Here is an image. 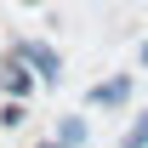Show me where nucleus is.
<instances>
[{"mask_svg": "<svg viewBox=\"0 0 148 148\" xmlns=\"http://www.w3.org/2000/svg\"><path fill=\"white\" fill-rule=\"evenodd\" d=\"M12 51H17L23 63H29V69L40 74V86H57V74H63V57H57L51 46H46V40H17Z\"/></svg>", "mask_w": 148, "mask_h": 148, "instance_id": "obj_1", "label": "nucleus"}, {"mask_svg": "<svg viewBox=\"0 0 148 148\" xmlns=\"http://www.w3.org/2000/svg\"><path fill=\"white\" fill-rule=\"evenodd\" d=\"M29 6H34V0H29Z\"/></svg>", "mask_w": 148, "mask_h": 148, "instance_id": "obj_8", "label": "nucleus"}, {"mask_svg": "<svg viewBox=\"0 0 148 148\" xmlns=\"http://www.w3.org/2000/svg\"><path fill=\"white\" fill-rule=\"evenodd\" d=\"M143 63H148V46H143Z\"/></svg>", "mask_w": 148, "mask_h": 148, "instance_id": "obj_7", "label": "nucleus"}, {"mask_svg": "<svg viewBox=\"0 0 148 148\" xmlns=\"http://www.w3.org/2000/svg\"><path fill=\"white\" fill-rule=\"evenodd\" d=\"M40 148H57V137H51V143H40Z\"/></svg>", "mask_w": 148, "mask_h": 148, "instance_id": "obj_6", "label": "nucleus"}, {"mask_svg": "<svg viewBox=\"0 0 148 148\" xmlns=\"http://www.w3.org/2000/svg\"><path fill=\"white\" fill-rule=\"evenodd\" d=\"M86 137H91V131H86V120H80V114H69V120H57V148H80Z\"/></svg>", "mask_w": 148, "mask_h": 148, "instance_id": "obj_4", "label": "nucleus"}, {"mask_svg": "<svg viewBox=\"0 0 148 148\" xmlns=\"http://www.w3.org/2000/svg\"><path fill=\"white\" fill-rule=\"evenodd\" d=\"M131 91H137V86H131V74H114V80H103V86L91 91V108H120Z\"/></svg>", "mask_w": 148, "mask_h": 148, "instance_id": "obj_3", "label": "nucleus"}, {"mask_svg": "<svg viewBox=\"0 0 148 148\" xmlns=\"http://www.w3.org/2000/svg\"><path fill=\"white\" fill-rule=\"evenodd\" d=\"M120 148H148V108L137 114V120H131V131L120 137Z\"/></svg>", "mask_w": 148, "mask_h": 148, "instance_id": "obj_5", "label": "nucleus"}, {"mask_svg": "<svg viewBox=\"0 0 148 148\" xmlns=\"http://www.w3.org/2000/svg\"><path fill=\"white\" fill-rule=\"evenodd\" d=\"M34 80H40V74L29 69V63H23L17 51H12L6 63H0V91L12 97V103H29V97H34Z\"/></svg>", "mask_w": 148, "mask_h": 148, "instance_id": "obj_2", "label": "nucleus"}]
</instances>
